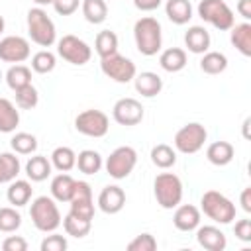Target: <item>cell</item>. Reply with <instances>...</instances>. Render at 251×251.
<instances>
[{"label":"cell","instance_id":"6da1fadb","mask_svg":"<svg viewBox=\"0 0 251 251\" xmlns=\"http://www.w3.org/2000/svg\"><path fill=\"white\" fill-rule=\"evenodd\" d=\"M133 39H135V47L141 55H145V57L157 55L163 45V29H161L159 20L153 16L139 18L133 25Z\"/></svg>","mask_w":251,"mask_h":251},{"label":"cell","instance_id":"7a4b0ae2","mask_svg":"<svg viewBox=\"0 0 251 251\" xmlns=\"http://www.w3.org/2000/svg\"><path fill=\"white\" fill-rule=\"evenodd\" d=\"M29 216H31L33 226L43 233L55 231L63 222L57 200L53 196H37L35 200H31Z\"/></svg>","mask_w":251,"mask_h":251},{"label":"cell","instance_id":"3957f363","mask_svg":"<svg viewBox=\"0 0 251 251\" xmlns=\"http://www.w3.org/2000/svg\"><path fill=\"white\" fill-rule=\"evenodd\" d=\"M27 35L29 39L39 47H51L57 41V29L53 20L47 16V12L39 6L31 8L27 12Z\"/></svg>","mask_w":251,"mask_h":251},{"label":"cell","instance_id":"277c9868","mask_svg":"<svg viewBox=\"0 0 251 251\" xmlns=\"http://www.w3.org/2000/svg\"><path fill=\"white\" fill-rule=\"evenodd\" d=\"M200 208L204 216H208L216 224H231L235 220V204L218 190H208L200 198Z\"/></svg>","mask_w":251,"mask_h":251},{"label":"cell","instance_id":"5b68a950","mask_svg":"<svg viewBox=\"0 0 251 251\" xmlns=\"http://www.w3.org/2000/svg\"><path fill=\"white\" fill-rule=\"evenodd\" d=\"M153 194L161 208L173 210L182 202V180L175 173H161L153 180Z\"/></svg>","mask_w":251,"mask_h":251},{"label":"cell","instance_id":"8992f818","mask_svg":"<svg viewBox=\"0 0 251 251\" xmlns=\"http://www.w3.org/2000/svg\"><path fill=\"white\" fill-rule=\"evenodd\" d=\"M196 10L204 22H208L220 31H229L235 24V16L224 0H200Z\"/></svg>","mask_w":251,"mask_h":251},{"label":"cell","instance_id":"52a82bcc","mask_svg":"<svg viewBox=\"0 0 251 251\" xmlns=\"http://www.w3.org/2000/svg\"><path fill=\"white\" fill-rule=\"evenodd\" d=\"M206 139H208L206 127L198 122H190V124H184L175 133V149L184 155H194L204 147Z\"/></svg>","mask_w":251,"mask_h":251},{"label":"cell","instance_id":"ba28073f","mask_svg":"<svg viewBox=\"0 0 251 251\" xmlns=\"http://www.w3.org/2000/svg\"><path fill=\"white\" fill-rule=\"evenodd\" d=\"M135 165H137V151L129 145L116 147L104 163L106 173L116 180H122L126 176H129L131 171L135 169Z\"/></svg>","mask_w":251,"mask_h":251},{"label":"cell","instance_id":"9c48e42d","mask_svg":"<svg viewBox=\"0 0 251 251\" xmlns=\"http://www.w3.org/2000/svg\"><path fill=\"white\" fill-rule=\"evenodd\" d=\"M57 53H59V57L63 61H67L71 65H76V67L86 65L90 61V57H92L90 45L84 39H80L76 35H71V33L63 35L57 41Z\"/></svg>","mask_w":251,"mask_h":251},{"label":"cell","instance_id":"30bf717a","mask_svg":"<svg viewBox=\"0 0 251 251\" xmlns=\"http://www.w3.org/2000/svg\"><path fill=\"white\" fill-rule=\"evenodd\" d=\"M100 69L108 78H112L114 82H120V84L131 82L133 76L137 75L135 63L131 59L120 55V53H114L110 57H102L100 59Z\"/></svg>","mask_w":251,"mask_h":251},{"label":"cell","instance_id":"8fae6325","mask_svg":"<svg viewBox=\"0 0 251 251\" xmlns=\"http://www.w3.org/2000/svg\"><path fill=\"white\" fill-rule=\"evenodd\" d=\"M75 129L86 137H104L110 129V118L102 110H84L75 118Z\"/></svg>","mask_w":251,"mask_h":251},{"label":"cell","instance_id":"7c38bea8","mask_svg":"<svg viewBox=\"0 0 251 251\" xmlns=\"http://www.w3.org/2000/svg\"><path fill=\"white\" fill-rule=\"evenodd\" d=\"M143 116H145V108L141 106L139 100L135 98H120L114 108H112V118L116 124L120 126H137L143 122Z\"/></svg>","mask_w":251,"mask_h":251},{"label":"cell","instance_id":"4fadbf2b","mask_svg":"<svg viewBox=\"0 0 251 251\" xmlns=\"http://www.w3.org/2000/svg\"><path fill=\"white\" fill-rule=\"evenodd\" d=\"M31 55L29 41L22 35H6L0 39V61L4 63H24Z\"/></svg>","mask_w":251,"mask_h":251},{"label":"cell","instance_id":"5bb4252c","mask_svg":"<svg viewBox=\"0 0 251 251\" xmlns=\"http://www.w3.org/2000/svg\"><path fill=\"white\" fill-rule=\"evenodd\" d=\"M126 206V192L118 184H108L98 194V208L104 214H118Z\"/></svg>","mask_w":251,"mask_h":251},{"label":"cell","instance_id":"9a60e30c","mask_svg":"<svg viewBox=\"0 0 251 251\" xmlns=\"http://www.w3.org/2000/svg\"><path fill=\"white\" fill-rule=\"evenodd\" d=\"M196 241L206 251H224L227 245L226 233L216 226H198L196 227Z\"/></svg>","mask_w":251,"mask_h":251},{"label":"cell","instance_id":"2e32d148","mask_svg":"<svg viewBox=\"0 0 251 251\" xmlns=\"http://www.w3.org/2000/svg\"><path fill=\"white\" fill-rule=\"evenodd\" d=\"M173 224L178 231H194L200 226V210L192 204H178L173 214Z\"/></svg>","mask_w":251,"mask_h":251},{"label":"cell","instance_id":"e0dca14e","mask_svg":"<svg viewBox=\"0 0 251 251\" xmlns=\"http://www.w3.org/2000/svg\"><path fill=\"white\" fill-rule=\"evenodd\" d=\"M210 43H212V37L204 25H192L184 33V45L194 55H202L210 51Z\"/></svg>","mask_w":251,"mask_h":251},{"label":"cell","instance_id":"ac0fdd59","mask_svg":"<svg viewBox=\"0 0 251 251\" xmlns=\"http://www.w3.org/2000/svg\"><path fill=\"white\" fill-rule=\"evenodd\" d=\"M133 84H135V90L143 98H155L163 90V78L153 71H143V73L135 75Z\"/></svg>","mask_w":251,"mask_h":251},{"label":"cell","instance_id":"d6986e66","mask_svg":"<svg viewBox=\"0 0 251 251\" xmlns=\"http://www.w3.org/2000/svg\"><path fill=\"white\" fill-rule=\"evenodd\" d=\"M229 41L243 57H251V24H233L229 29Z\"/></svg>","mask_w":251,"mask_h":251},{"label":"cell","instance_id":"ffe728a7","mask_svg":"<svg viewBox=\"0 0 251 251\" xmlns=\"http://www.w3.org/2000/svg\"><path fill=\"white\" fill-rule=\"evenodd\" d=\"M235 149L229 141H214L206 149V159L216 167H226L233 161Z\"/></svg>","mask_w":251,"mask_h":251},{"label":"cell","instance_id":"44dd1931","mask_svg":"<svg viewBox=\"0 0 251 251\" xmlns=\"http://www.w3.org/2000/svg\"><path fill=\"white\" fill-rule=\"evenodd\" d=\"M31 194H33V188H31V182L29 180H24V178H14L6 190V198L12 206L20 208V206H25L29 200H31Z\"/></svg>","mask_w":251,"mask_h":251},{"label":"cell","instance_id":"7402d4cb","mask_svg":"<svg viewBox=\"0 0 251 251\" xmlns=\"http://www.w3.org/2000/svg\"><path fill=\"white\" fill-rule=\"evenodd\" d=\"M53 171L51 159H47L45 155H33L27 159L25 163V175L31 182H43Z\"/></svg>","mask_w":251,"mask_h":251},{"label":"cell","instance_id":"603a6c76","mask_svg":"<svg viewBox=\"0 0 251 251\" xmlns=\"http://www.w3.org/2000/svg\"><path fill=\"white\" fill-rule=\"evenodd\" d=\"M186 61H188L186 51L180 49V47H169V49H165L159 55V65L167 73H178V71H182L186 67Z\"/></svg>","mask_w":251,"mask_h":251},{"label":"cell","instance_id":"cb8c5ba5","mask_svg":"<svg viewBox=\"0 0 251 251\" xmlns=\"http://www.w3.org/2000/svg\"><path fill=\"white\" fill-rule=\"evenodd\" d=\"M20 126V110L18 106L8 100L0 98V133H12Z\"/></svg>","mask_w":251,"mask_h":251},{"label":"cell","instance_id":"d4e9b609","mask_svg":"<svg viewBox=\"0 0 251 251\" xmlns=\"http://www.w3.org/2000/svg\"><path fill=\"white\" fill-rule=\"evenodd\" d=\"M165 14L173 24L184 25L192 18V4H190V0H167Z\"/></svg>","mask_w":251,"mask_h":251},{"label":"cell","instance_id":"484cf974","mask_svg":"<svg viewBox=\"0 0 251 251\" xmlns=\"http://www.w3.org/2000/svg\"><path fill=\"white\" fill-rule=\"evenodd\" d=\"M51 196L57 202H69L75 190V178L69 173H59L57 176L51 178Z\"/></svg>","mask_w":251,"mask_h":251},{"label":"cell","instance_id":"4316f807","mask_svg":"<svg viewBox=\"0 0 251 251\" xmlns=\"http://www.w3.org/2000/svg\"><path fill=\"white\" fill-rule=\"evenodd\" d=\"M82 16L88 24H102L108 18V4L106 0H80Z\"/></svg>","mask_w":251,"mask_h":251},{"label":"cell","instance_id":"83f0119b","mask_svg":"<svg viewBox=\"0 0 251 251\" xmlns=\"http://www.w3.org/2000/svg\"><path fill=\"white\" fill-rule=\"evenodd\" d=\"M80 173L84 175H96L102 167H104V161H102V155L94 149H84L76 155V165Z\"/></svg>","mask_w":251,"mask_h":251},{"label":"cell","instance_id":"f1b7e54d","mask_svg":"<svg viewBox=\"0 0 251 251\" xmlns=\"http://www.w3.org/2000/svg\"><path fill=\"white\" fill-rule=\"evenodd\" d=\"M63 227H65V233L71 235V237H84L90 233V227H92V220H84L73 212H69L65 218H63Z\"/></svg>","mask_w":251,"mask_h":251},{"label":"cell","instance_id":"f546056e","mask_svg":"<svg viewBox=\"0 0 251 251\" xmlns=\"http://www.w3.org/2000/svg\"><path fill=\"white\" fill-rule=\"evenodd\" d=\"M49 159H51V165H53L59 173H69V171L75 169V165H76V153H75L71 147H67V145L55 147Z\"/></svg>","mask_w":251,"mask_h":251},{"label":"cell","instance_id":"4dcf8cb0","mask_svg":"<svg viewBox=\"0 0 251 251\" xmlns=\"http://www.w3.org/2000/svg\"><path fill=\"white\" fill-rule=\"evenodd\" d=\"M200 69L206 75H220L227 69V57L220 51H206V53H202Z\"/></svg>","mask_w":251,"mask_h":251},{"label":"cell","instance_id":"1f68e13d","mask_svg":"<svg viewBox=\"0 0 251 251\" xmlns=\"http://www.w3.org/2000/svg\"><path fill=\"white\" fill-rule=\"evenodd\" d=\"M4 78H6V84H8L12 90H18V88H22V86L31 84V69L25 67V65H22V63L12 65V67L6 71Z\"/></svg>","mask_w":251,"mask_h":251},{"label":"cell","instance_id":"d6a6232c","mask_svg":"<svg viewBox=\"0 0 251 251\" xmlns=\"http://www.w3.org/2000/svg\"><path fill=\"white\" fill-rule=\"evenodd\" d=\"M151 163L157 169H171L176 163V149H173L167 143H157L151 149Z\"/></svg>","mask_w":251,"mask_h":251},{"label":"cell","instance_id":"836d02e7","mask_svg":"<svg viewBox=\"0 0 251 251\" xmlns=\"http://www.w3.org/2000/svg\"><path fill=\"white\" fill-rule=\"evenodd\" d=\"M20 159L16 157V153L4 151L0 153V184L2 182H12L14 178H18L20 175Z\"/></svg>","mask_w":251,"mask_h":251},{"label":"cell","instance_id":"e575fe53","mask_svg":"<svg viewBox=\"0 0 251 251\" xmlns=\"http://www.w3.org/2000/svg\"><path fill=\"white\" fill-rule=\"evenodd\" d=\"M94 49L98 53V57H110L114 53H118V35L112 29H102L98 31L96 39H94Z\"/></svg>","mask_w":251,"mask_h":251},{"label":"cell","instance_id":"d590c367","mask_svg":"<svg viewBox=\"0 0 251 251\" xmlns=\"http://www.w3.org/2000/svg\"><path fill=\"white\" fill-rule=\"evenodd\" d=\"M10 147L16 155H31L37 151V137L27 131H18L12 135Z\"/></svg>","mask_w":251,"mask_h":251},{"label":"cell","instance_id":"8d00e7d4","mask_svg":"<svg viewBox=\"0 0 251 251\" xmlns=\"http://www.w3.org/2000/svg\"><path fill=\"white\" fill-rule=\"evenodd\" d=\"M57 65V57L49 51V49H41L37 53H33L31 57V71L37 75H47L55 69Z\"/></svg>","mask_w":251,"mask_h":251},{"label":"cell","instance_id":"74e56055","mask_svg":"<svg viewBox=\"0 0 251 251\" xmlns=\"http://www.w3.org/2000/svg\"><path fill=\"white\" fill-rule=\"evenodd\" d=\"M22 226V214L16 210V206H4L0 208V231L2 233H14Z\"/></svg>","mask_w":251,"mask_h":251},{"label":"cell","instance_id":"f35d334b","mask_svg":"<svg viewBox=\"0 0 251 251\" xmlns=\"http://www.w3.org/2000/svg\"><path fill=\"white\" fill-rule=\"evenodd\" d=\"M14 94H16V106L22 108V110H31L39 102V92H37V88L33 84L22 86V88L14 90Z\"/></svg>","mask_w":251,"mask_h":251},{"label":"cell","instance_id":"ab89813d","mask_svg":"<svg viewBox=\"0 0 251 251\" xmlns=\"http://www.w3.org/2000/svg\"><path fill=\"white\" fill-rule=\"evenodd\" d=\"M157 249V239L151 233H139L127 243V251H155Z\"/></svg>","mask_w":251,"mask_h":251},{"label":"cell","instance_id":"60d3db41","mask_svg":"<svg viewBox=\"0 0 251 251\" xmlns=\"http://www.w3.org/2000/svg\"><path fill=\"white\" fill-rule=\"evenodd\" d=\"M67 247H69L67 237L59 235V233H53V231H51V235H45V239L39 245L41 251H65Z\"/></svg>","mask_w":251,"mask_h":251},{"label":"cell","instance_id":"b9f144b4","mask_svg":"<svg viewBox=\"0 0 251 251\" xmlns=\"http://www.w3.org/2000/svg\"><path fill=\"white\" fill-rule=\"evenodd\" d=\"M73 214L84 218V220H92L94 218V200H80V202H69Z\"/></svg>","mask_w":251,"mask_h":251},{"label":"cell","instance_id":"7bdbcfd3","mask_svg":"<svg viewBox=\"0 0 251 251\" xmlns=\"http://www.w3.org/2000/svg\"><path fill=\"white\" fill-rule=\"evenodd\" d=\"M51 6L55 8V12L59 16H71V14H75L78 10L80 0H53Z\"/></svg>","mask_w":251,"mask_h":251},{"label":"cell","instance_id":"ee69618b","mask_svg":"<svg viewBox=\"0 0 251 251\" xmlns=\"http://www.w3.org/2000/svg\"><path fill=\"white\" fill-rule=\"evenodd\" d=\"M233 233L239 241L243 243H249L251 241V220L243 218V220H237L235 226H233Z\"/></svg>","mask_w":251,"mask_h":251},{"label":"cell","instance_id":"f6af8a7d","mask_svg":"<svg viewBox=\"0 0 251 251\" xmlns=\"http://www.w3.org/2000/svg\"><path fill=\"white\" fill-rule=\"evenodd\" d=\"M4 251H27V241L22 235H8L2 241Z\"/></svg>","mask_w":251,"mask_h":251},{"label":"cell","instance_id":"bcb514c9","mask_svg":"<svg viewBox=\"0 0 251 251\" xmlns=\"http://www.w3.org/2000/svg\"><path fill=\"white\" fill-rule=\"evenodd\" d=\"M161 2L163 0H133V6L141 12H153L161 6Z\"/></svg>","mask_w":251,"mask_h":251},{"label":"cell","instance_id":"7dc6e473","mask_svg":"<svg viewBox=\"0 0 251 251\" xmlns=\"http://www.w3.org/2000/svg\"><path fill=\"white\" fill-rule=\"evenodd\" d=\"M235 10H237V14H239L245 22L251 20V0H239L237 6H235Z\"/></svg>","mask_w":251,"mask_h":251},{"label":"cell","instance_id":"c3c4849f","mask_svg":"<svg viewBox=\"0 0 251 251\" xmlns=\"http://www.w3.org/2000/svg\"><path fill=\"white\" fill-rule=\"evenodd\" d=\"M239 204H241V208H243L247 214L251 212V186H247V188L241 190V194H239Z\"/></svg>","mask_w":251,"mask_h":251},{"label":"cell","instance_id":"681fc988","mask_svg":"<svg viewBox=\"0 0 251 251\" xmlns=\"http://www.w3.org/2000/svg\"><path fill=\"white\" fill-rule=\"evenodd\" d=\"M31 2H35L39 8H43V6H49V4H53V0H31Z\"/></svg>","mask_w":251,"mask_h":251},{"label":"cell","instance_id":"f907efd6","mask_svg":"<svg viewBox=\"0 0 251 251\" xmlns=\"http://www.w3.org/2000/svg\"><path fill=\"white\" fill-rule=\"evenodd\" d=\"M4 27H6V22H4V16L0 14V35H2V31H4Z\"/></svg>","mask_w":251,"mask_h":251},{"label":"cell","instance_id":"816d5d0a","mask_svg":"<svg viewBox=\"0 0 251 251\" xmlns=\"http://www.w3.org/2000/svg\"><path fill=\"white\" fill-rule=\"evenodd\" d=\"M2 78H4V75H2V71H0V80H2Z\"/></svg>","mask_w":251,"mask_h":251}]
</instances>
